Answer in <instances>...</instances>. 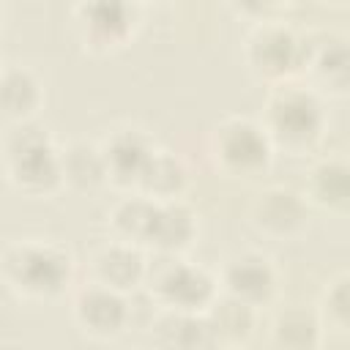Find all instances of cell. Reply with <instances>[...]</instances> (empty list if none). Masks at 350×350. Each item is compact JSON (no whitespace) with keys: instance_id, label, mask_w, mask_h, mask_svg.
I'll return each instance as SVG.
<instances>
[{"instance_id":"6da1fadb","label":"cell","mask_w":350,"mask_h":350,"mask_svg":"<svg viewBox=\"0 0 350 350\" xmlns=\"http://www.w3.org/2000/svg\"><path fill=\"white\" fill-rule=\"evenodd\" d=\"M71 279L74 254L55 238H16L0 249V282L22 301H57Z\"/></svg>"},{"instance_id":"7a4b0ae2","label":"cell","mask_w":350,"mask_h":350,"mask_svg":"<svg viewBox=\"0 0 350 350\" xmlns=\"http://www.w3.org/2000/svg\"><path fill=\"white\" fill-rule=\"evenodd\" d=\"M260 123L268 131L273 150L309 156L323 145L328 131L325 98L301 79L268 85Z\"/></svg>"},{"instance_id":"3957f363","label":"cell","mask_w":350,"mask_h":350,"mask_svg":"<svg viewBox=\"0 0 350 350\" xmlns=\"http://www.w3.org/2000/svg\"><path fill=\"white\" fill-rule=\"evenodd\" d=\"M0 172L22 197H55L63 191L57 139L38 120L8 123L0 134Z\"/></svg>"},{"instance_id":"277c9868","label":"cell","mask_w":350,"mask_h":350,"mask_svg":"<svg viewBox=\"0 0 350 350\" xmlns=\"http://www.w3.org/2000/svg\"><path fill=\"white\" fill-rule=\"evenodd\" d=\"M208 153L213 167L227 178H257L273 164V142L262 129L260 118L227 115L208 137Z\"/></svg>"},{"instance_id":"5b68a950","label":"cell","mask_w":350,"mask_h":350,"mask_svg":"<svg viewBox=\"0 0 350 350\" xmlns=\"http://www.w3.org/2000/svg\"><path fill=\"white\" fill-rule=\"evenodd\" d=\"M241 55L246 71L265 88L298 79L306 57V36L298 33L293 25L271 16L252 25V30L243 38Z\"/></svg>"},{"instance_id":"8992f818","label":"cell","mask_w":350,"mask_h":350,"mask_svg":"<svg viewBox=\"0 0 350 350\" xmlns=\"http://www.w3.org/2000/svg\"><path fill=\"white\" fill-rule=\"evenodd\" d=\"M148 290L159 309L202 314L219 295V279L205 265L189 262L183 254L167 257L161 265H150Z\"/></svg>"},{"instance_id":"52a82bcc","label":"cell","mask_w":350,"mask_h":350,"mask_svg":"<svg viewBox=\"0 0 350 350\" xmlns=\"http://www.w3.org/2000/svg\"><path fill=\"white\" fill-rule=\"evenodd\" d=\"M142 22L137 0H77L74 27L90 55H115L126 49Z\"/></svg>"},{"instance_id":"ba28073f","label":"cell","mask_w":350,"mask_h":350,"mask_svg":"<svg viewBox=\"0 0 350 350\" xmlns=\"http://www.w3.org/2000/svg\"><path fill=\"white\" fill-rule=\"evenodd\" d=\"M216 279L224 295H232L254 306L257 312L276 304L279 290H282V273L276 262L257 249H243L227 257L221 268L216 271Z\"/></svg>"},{"instance_id":"9c48e42d","label":"cell","mask_w":350,"mask_h":350,"mask_svg":"<svg viewBox=\"0 0 350 350\" xmlns=\"http://www.w3.org/2000/svg\"><path fill=\"white\" fill-rule=\"evenodd\" d=\"M312 208L304 194L290 186H268L254 194L249 205V224L257 235L271 241H295L309 227Z\"/></svg>"},{"instance_id":"30bf717a","label":"cell","mask_w":350,"mask_h":350,"mask_svg":"<svg viewBox=\"0 0 350 350\" xmlns=\"http://www.w3.org/2000/svg\"><path fill=\"white\" fill-rule=\"evenodd\" d=\"M150 260L142 246L112 238L98 243L88 257V282L109 287L115 293L131 295L148 282Z\"/></svg>"},{"instance_id":"8fae6325","label":"cell","mask_w":350,"mask_h":350,"mask_svg":"<svg viewBox=\"0 0 350 350\" xmlns=\"http://www.w3.org/2000/svg\"><path fill=\"white\" fill-rule=\"evenodd\" d=\"M71 317H74V325L85 336L96 342H109L129 328V320H131L129 295L85 282V287L74 293Z\"/></svg>"},{"instance_id":"7c38bea8","label":"cell","mask_w":350,"mask_h":350,"mask_svg":"<svg viewBox=\"0 0 350 350\" xmlns=\"http://www.w3.org/2000/svg\"><path fill=\"white\" fill-rule=\"evenodd\" d=\"M104 170H107V186H115L118 191H131L142 167L148 164L150 153L156 150V139L148 129L123 123L109 129L98 139Z\"/></svg>"},{"instance_id":"4fadbf2b","label":"cell","mask_w":350,"mask_h":350,"mask_svg":"<svg viewBox=\"0 0 350 350\" xmlns=\"http://www.w3.org/2000/svg\"><path fill=\"white\" fill-rule=\"evenodd\" d=\"M301 77L323 98H345L350 85L347 38L342 33L306 36V57Z\"/></svg>"},{"instance_id":"5bb4252c","label":"cell","mask_w":350,"mask_h":350,"mask_svg":"<svg viewBox=\"0 0 350 350\" xmlns=\"http://www.w3.org/2000/svg\"><path fill=\"white\" fill-rule=\"evenodd\" d=\"M304 200L309 208L345 216L350 205V164L342 153H325L312 161L304 175Z\"/></svg>"},{"instance_id":"9a60e30c","label":"cell","mask_w":350,"mask_h":350,"mask_svg":"<svg viewBox=\"0 0 350 350\" xmlns=\"http://www.w3.org/2000/svg\"><path fill=\"white\" fill-rule=\"evenodd\" d=\"M197 238H200V216L183 197L156 202V213L148 235V254L150 252L161 257L186 254L197 243Z\"/></svg>"},{"instance_id":"2e32d148","label":"cell","mask_w":350,"mask_h":350,"mask_svg":"<svg viewBox=\"0 0 350 350\" xmlns=\"http://www.w3.org/2000/svg\"><path fill=\"white\" fill-rule=\"evenodd\" d=\"M46 104V90L38 74L22 63L0 66V115L5 123L36 120Z\"/></svg>"},{"instance_id":"e0dca14e","label":"cell","mask_w":350,"mask_h":350,"mask_svg":"<svg viewBox=\"0 0 350 350\" xmlns=\"http://www.w3.org/2000/svg\"><path fill=\"white\" fill-rule=\"evenodd\" d=\"M189 183H191L189 164L178 153L156 145L131 191L156 202H167V200H180L189 191Z\"/></svg>"},{"instance_id":"ac0fdd59","label":"cell","mask_w":350,"mask_h":350,"mask_svg":"<svg viewBox=\"0 0 350 350\" xmlns=\"http://www.w3.org/2000/svg\"><path fill=\"white\" fill-rule=\"evenodd\" d=\"M60 178L63 189L74 194H90L107 186V170L98 142L93 139H68L60 145Z\"/></svg>"},{"instance_id":"d6986e66","label":"cell","mask_w":350,"mask_h":350,"mask_svg":"<svg viewBox=\"0 0 350 350\" xmlns=\"http://www.w3.org/2000/svg\"><path fill=\"white\" fill-rule=\"evenodd\" d=\"M156 213V200H148L137 191H123L107 211V227L112 238L129 241L134 246H142L148 252V235Z\"/></svg>"},{"instance_id":"ffe728a7","label":"cell","mask_w":350,"mask_h":350,"mask_svg":"<svg viewBox=\"0 0 350 350\" xmlns=\"http://www.w3.org/2000/svg\"><path fill=\"white\" fill-rule=\"evenodd\" d=\"M156 334V342L164 347H183V350H197V347H216V336L208 320V312L191 314V312H167L159 309L156 323L150 325Z\"/></svg>"},{"instance_id":"44dd1931","label":"cell","mask_w":350,"mask_h":350,"mask_svg":"<svg viewBox=\"0 0 350 350\" xmlns=\"http://www.w3.org/2000/svg\"><path fill=\"white\" fill-rule=\"evenodd\" d=\"M208 320H211V328L219 345H246L254 336L260 312L219 290L216 301L208 309Z\"/></svg>"},{"instance_id":"7402d4cb","label":"cell","mask_w":350,"mask_h":350,"mask_svg":"<svg viewBox=\"0 0 350 350\" xmlns=\"http://www.w3.org/2000/svg\"><path fill=\"white\" fill-rule=\"evenodd\" d=\"M271 342L276 347H290V350H312L323 345V328L314 314V309H301L290 306L276 312L271 320Z\"/></svg>"},{"instance_id":"603a6c76","label":"cell","mask_w":350,"mask_h":350,"mask_svg":"<svg viewBox=\"0 0 350 350\" xmlns=\"http://www.w3.org/2000/svg\"><path fill=\"white\" fill-rule=\"evenodd\" d=\"M314 314L320 320L323 339H325V334L347 336V331H350V276H347V271H336L323 284Z\"/></svg>"},{"instance_id":"cb8c5ba5","label":"cell","mask_w":350,"mask_h":350,"mask_svg":"<svg viewBox=\"0 0 350 350\" xmlns=\"http://www.w3.org/2000/svg\"><path fill=\"white\" fill-rule=\"evenodd\" d=\"M287 3L293 0H227V5L241 14L243 19H252V22H262V19H271L279 8H284Z\"/></svg>"},{"instance_id":"d4e9b609","label":"cell","mask_w":350,"mask_h":350,"mask_svg":"<svg viewBox=\"0 0 350 350\" xmlns=\"http://www.w3.org/2000/svg\"><path fill=\"white\" fill-rule=\"evenodd\" d=\"M137 3L145 8V5H167V3H172V0H137Z\"/></svg>"},{"instance_id":"484cf974","label":"cell","mask_w":350,"mask_h":350,"mask_svg":"<svg viewBox=\"0 0 350 350\" xmlns=\"http://www.w3.org/2000/svg\"><path fill=\"white\" fill-rule=\"evenodd\" d=\"M314 3H320V5H336V8H342L347 0H314Z\"/></svg>"},{"instance_id":"4316f807","label":"cell","mask_w":350,"mask_h":350,"mask_svg":"<svg viewBox=\"0 0 350 350\" xmlns=\"http://www.w3.org/2000/svg\"><path fill=\"white\" fill-rule=\"evenodd\" d=\"M3 16H5V5H3V0H0V27H3Z\"/></svg>"},{"instance_id":"83f0119b","label":"cell","mask_w":350,"mask_h":350,"mask_svg":"<svg viewBox=\"0 0 350 350\" xmlns=\"http://www.w3.org/2000/svg\"><path fill=\"white\" fill-rule=\"evenodd\" d=\"M0 66H3V63H0Z\"/></svg>"}]
</instances>
